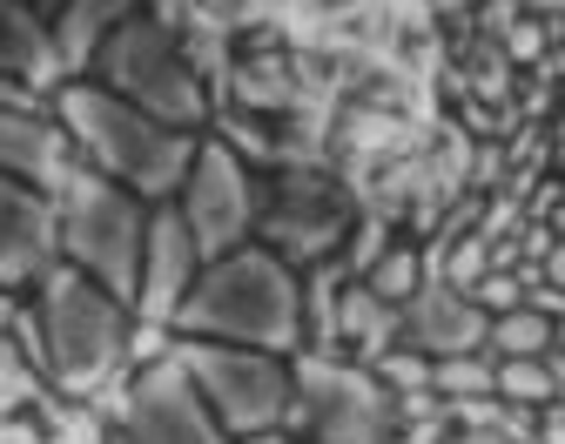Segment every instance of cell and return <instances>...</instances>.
<instances>
[{
  "label": "cell",
  "mask_w": 565,
  "mask_h": 444,
  "mask_svg": "<svg viewBox=\"0 0 565 444\" xmlns=\"http://www.w3.org/2000/svg\"><path fill=\"white\" fill-rule=\"evenodd\" d=\"M290 431L310 444H391L397 431V391L371 363H343L323 350L290 357Z\"/></svg>",
  "instance_id": "cell-6"
},
{
  "label": "cell",
  "mask_w": 565,
  "mask_h": 444,
  "mask_svg": "<svg viewBox=\"0 0 565 444\" xmlns=\"http://www.w3.org/2000/svg\"><path fill=\"white\" fill-rule=\"evenodd\" d=\"M75 169V141H67L61 115L47 108H0V176L34 182L41 195H54Z\"/></svg>",
  "instance_id": "cell-14"
},
{
  "label": "cell",
  "mask_w": 565,
  "mask_h": 444,
  "mask_svg": "<svg viewBox=\"0 0 565 444\" xmlns=\"http://www.w3.org/2000/svg\"><path fill=\"white\" fill-rule=\"evenodd\" d=\"M491 363H499V398L505 404H525V411H552L558 404V384H552L545 357H491Z\"/></svg>",
  "instance_id": "cell-20"
},
{
  "label": "cell",
  "mask_w": 565,
  "mask_h": 444,
  "mask_svg": "<svg viewBox=\"0 0 565 444\" xmlns=\"http://www.w3.org/2000/svg\"><path fill=\"white\" fill-rule=\"evenodd\" d=\"M552 337H558V324H552V317H539L532 304H519V310H499V317H491L484 350H491V357H545V350H552Z\"/></svg>",
  "instance_id": "cell-19"
},
{
  "label": "cell",
  "mask_w": 565,
  "mask_h": 444,
  "mask_svg": "<svg viewBox=\"0 0 565 444\" xmlns=\"http://www.w3.org/2000/svg\"><path fill=\"white\" fill-rule=\"evenodd\" d=\"M121 8H128V0H67V8H61V21H54V61H61V74L95 67L102 41H108V34L128 21Z\"/></svg>",
  "instance_id": "cell-17"
},
{
  "label": "cell",
  "mask_w": 565,
  "mask_h": 444,
  "mask_svg": "<svg viewBox=\"0 0 565 444\" xmlns=\"http://www.w3.org/2000/svg\"><path fill=\"white\" fill-rule=\"evenodd\" d=\"M0 444H54L41 424H28L21 411H8V417H0Z\"/></svg>",
  "instance_id": "cell-26"
},
{
  "label": "cell",
  "mask_w": 565,
  "mask_h": 444,
  "mask_svg": "<svg viewBox=\"0 0 565 444\" xmlns=\"http://www.w3.org/2000/svg\"><path fill=\"white\" fill-rule=\"evenodd\" d=\"M54 222H61V263H75L102 289H115L135 310L141 289V250H149V202L135 189L108 182L102 169L75 162L67 182L54 189Z\"/></svg>",
  "instance_id": "cell-4"
},
{
  "label": "cell",
  "mask_w": 565,
  "mask_h": 444,
  "mask_svg": "<svg viewBox=\"0 0 565 444\" xmlns=\"http://www.w3.org/2000/svg\"><path fill=\"white\" fill-rule=\"evenodd\" d=\"M290 8H297L303 28H350V21H364L377 0H290Z\"/></svg>",
  "instance_id": "cell-25"
},
{
  "label": "cell",
  "mask_w": 565,
  "mask_h": 444,
  "mask_svg": "<svg viewBox=\"0 0 565 444\" xmlns=\"http://www.w3.org/2000/svg\"><path fill=\"white\" fill-rule=\"evenodd\" d=\"M243 444H310V437L290 431V424H276V431H256V437H243Z\"/></svg>",
  "instance_id": "cell-27"
},
{
  "label": "cell",
  "mask_w": 565,
  "mask_h": 444,
  "mask_svg": "<svg viewBox=\"0 0 565 444\" xmlns=\"http://www.w3.org/2000/svg\"><path fill=\"white\" fill-rule=\"evenodd\" d=\"M471 296H478V310H484V317L519 310V304H525V269H519V276H512V269H484Z\"/></svg>",
  "instance_id": "cell-24"
},
{
  "label": "cell",
  "mask_w": 565,
  "mask_h": 444,
  "mask_svg": "<svg viewBox=\"0 0 565 444\" xmlns=\"http://www.w3.org/2000/svg\"><path fill=\"white\" fill-rule=\"evenodd\" d=\"M175 209L189 222L202 263H216V256L249 243V230H256V182H249V162L223 135L195 141V162H189V176L175 189Z\"/></svg>",
  "instance_id": "cell-8"
},
{
  "label": "cell",
  "mask_w": 565,
  "mask_h": 444,
  "mask_svg": "<svg viewBox=\"0 0 565 444\" xmlns=\"http://www.w3.org/2000/svg\"><path fill=\"white\" fill-rule=\"evenodd\" d=\"M431 398H445V404H458V398H499V363H491V350L431 357Z\"/></svg>",
  "instance_id": "cell-18"
},
{
  "label": "cell",
  "mask_w": 565,
  "mask_h": 444,
  "mask_svg": "<svg viewBox=\"0 0 565 444\" xmlns=\"http://www.w3.org/2000/svg\"><path fill=\"white\" fill-rule=\"evenodd\" d=\"M471 444H499V437H471Z\"/></svg>",
  "instance_id": "cell-29"
},
{
  "label": "cell",
  "mask_w": 565,
  "mask_h": 444,
  "mask_svg": "<svg viewBox=\"0 0 565 444\" xmlns=\"http://www.w3.org/2000/svg\"><path fill=\"white\" fill-rule=\"evenodd\" d=\"M343 236H350L343 202H337L323 182H310V176H290V182H282V202L263 215V250H276L290 269H297V263L337 256Z\"/></svg>",
  "instance_id": "cell-12"
},
{
  "label": "cell",
  "mask_w": 565,
  "mask_h": 444,
  "mask_svg": "<svg viewBox=\"0 0 565 444\" xmlns=\"http://www.w3.org/2000/svg\"><path fill=\"white\" fill-rule=\"evenodd\" d=\"M169 357L182 363V378L230 437H256L290 417V357H269L249 343H209V337H175Z\"/></svg>",
  "instance_id": "cell-7"
},
{
  "label": "cell",
  "mask_w": 565,
  "mask_h": 444,
  "mask_svg": "<svg viewBox=\"0 0 565 444\" xmlns=\"http://www.w3.org/2000/svg\"><path fill=\"white\" fill-rule=\"evenodd\" d=\"M128 444H236L216 411L195 398V384L182 378L175 357H156L141 378L128 384V424H121Z\"/></svg>",
  "instance_id": "cell-9"
},
{
  "label": "cell",
  "mask_w": 565,
  "mask_h": 444,
  "mask_svg": "<svg viewBox=\"0 0 565 444\" xmlns=\"http://www.w3.org/2000/svg\"><path fill=\"white\" fill-rule=\"evenodd\" d=\"M0 74H14L28 88H54L61 61H54V34L34 21V8L21 0H0Z\"/></svg>",
  "instance_id": "cell-16"
},
{
  "label": "cell",
  "mask_w": 565,
  "mask_h": 444,
  "mask_svg": "<svg viewBox=\"0 0 565 444\" xmlns=\"http://www.w3.org/2000/svg\"><path fill=\"white\" fill-rule=\"evenodd\" d=\"M61 263V222H54V195H41L34 182L0 176V289L41 283Z\"/></svg>",
  "instance_id": "cell-11"
},
{
  "label": "cell",
  "mask_w": 565,
  "mask_h": 444,
  "mask_svg": "<svg viewBox=\"0 0 565 444\" xmlns=\"http://www.w3.org/2000/svg\"><path fill=\"white\" fill-rule=\"evenodd\" d=\"M169 330L209 337V343H249L269 357H297L303 350V276L276 250L243 243V250L195 269Z\"/></svg>",
  "instance_id": "cell-1"
},
{
  "label": "cell",
  "mask_w": 565,
  "mask_h": 444,
  "mask_svg": "<svg viewBox=\"0 0 565 444\" xmlns=\"http://www.w3.org/2000/svg\"><path fill=\"white\" fill-rule=\"evenodd\" d=\"M202 269V250L189 236V222L175 202H156L149 209V250H141V289H135V324L141 330H169L182 296Z\"/></svg>",
  "instance_id": "cell-10"
},
{
  "label": "cell",
  "mask_w": 565,
  "mask_h": 444,
  "mask_svg": "<svg viewBox=\"0 0 565 444\" xmlns=\"http://www.w3.org/2000/svg\"><path fill=\"white\" fill-rule=\"evenodd\" d=\"M484 337H491V317L478 310L471 289L424 276V289L404 304V350H417V357H471V350H484Z\"/></svg>",
  "instance_id": "cell-13"
},
{
  "label": "cell",
  "mask_w": 565,
  "mask_h": 444,
  "mask_svg": "<svg viewBox=\"0 0 565 444\" xmlns=\"http://www.w3.org/2000/svg\"><path fill=\"white\" fill-rule=\"evenodd\" d=\"M276 8V0H189V14H195V28L202 34H243V28H256L263 14Z\"/></svg>",
  "instance_id": "cell-23"
},
{
  "label": "cell",
  "mask_w": 565,
  "mask_h": 444,
  "mask_svg": "<svg viewBox=\"0 0 565 444\" xmlns=\"http://www.w3.org/2000/svg\"><path fill=\"white\" fill-rule=\"evenodd\" d=\"M41 343H47V378L67 398H95L115 384V370L135 350V310L75 263H54L41 276Z\"/></svg>",
  "instance_id": "cell-3"
},
{
  "label": "cell",
  "mask_w": 565,
  "mask_h": 444,
  "mask_svg": "<svg viewBox=\"0 0 565 444\" xmlns=\"http://www.w3.org/2000/svg\"><path fill=\"white\" fill-rule=\"evenodd\" d=\"M95 82H102L108 95H121L128 108H141V115L182 128V135H195V128L209 121L202 74H195L189 47H182L162 21L128 14V21L102 41V54H95Z\"/></svg>",
  "instance_id": "cell-5"
},
{
  "label": "cell",
  "mask_w": 565,
  "mask_h": 444,
  "mask_svg": "<svg viewBox=\"0 0 565 444\" xmlns=\"http://www.w3.org/2000/svg\"><path fill=\"white\" fill-rule=\"evenodd\" d=\"M14 317H21V304H14V289H0V330H14Z\"/></svg>",
  "instance_id": "cell-28"
},
{
  "label": "cell",
  "mask_w": 565,
  "mask_h": 444,
  "mask_svg": "<svg viewBox=\"0 0 565 444\" xmlns=\"http://www.w3.org/2000/svg\"><path fill=\"white\" fill-rule=\"evenodd\" d=\"M54 115H61L67 141H75V156L88 169H102L108 182L135 189L141 202H175V189H182V176L195 162V135L128 108L102 82H61L54 88Z\"/></svg>",
  "instance_id": "cell-2"
},
{
  "label": "cell",
  "mask_w": 565,
  "mask_h": 444,
  "mask_svg": "<svg viewBox=\"0 0 565 444\" xmlns=\"http://www.w3.org/2000/svg\"><path fill=\"white\" fill-rule=\"evenodd\" d=\"M397 343H404V304H384L364 276H350L337 296V350H350V363H377Z\"/></svg>",
  "instance_id": "cell-15"
},
{
  "label": "cell",
  "mask_w": 565,
  "mask_h": 444,
  "mask_svg": "<svg viewBox=\"0 0 565 444\" xmlns=\"http://www.w3.org/2000/svg\"><path fill=\"white\" fill-rule=\"evenodd\" d=\"M34 391H41V363L28 357V343L14 330H0V417L34 404Z\"/></svg>",
  "instance_id": "cell-21"
},
{
  "label": "cell",
  "mask_w": 565,
  "mask_h": 444,
  "mask_svg": "<svg viewBox=\"0 0 565 444\" xmlns=\"http://www.w3.org/2000/svg\"><path fill=\"white\" fill-rule=\"evenodd\" d=\"M364 283H371V289L384 296V304H411V296L424 289V256L397 243V250H384V256H377V263L364 269Z\"/></svg>",
  "instance_id": "cell-22"
}]
</instances>
